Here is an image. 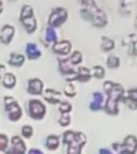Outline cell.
Instances as JSON below:
<instances>
[{"instance_id":"obj_1","label":"cell","mask_w":137,"mask_h":154,"mask_svg":"<svg viewBox=\"0 0 137 154\" xmlns=\"http://www.w3.org/2000/svg\"><path fill=\"white\" fill-rule=\"evenodd\" d=\"M104 90L108 95L107 102L103 106L104 110L106 111V113L111 116L118 115V104L124 93L123 87L119 84L107 80L104 82Z\"/></svg>"},{"instance_id":"obj_2","label":"cell","mask_w":137,"mask_h":154,"mask_svg":"<svg viewBox=\"0 0 137 154\" xmlns=\"http://www.w3.org/2000/svg\"><path fill=\"white\" fill-rule=\"evenodd\" d=\"M80 14L83 18L89 20L94 27L101 28L107 25V16L94 1H82Z\"/></svg>"},{"instance_id":"obj_3","label":"cell","mask_w":137,"mask_h":154,"mask_svg":"<svg viewBox=\"0 0 137 154\" xmlns=\"http://www.w3.org/2000/svg\"><path fill=\"white\" fill-rule=\"evenodd\" d=\"M19 19H20L23 26L25 27V29L27 30L28 33H32L36 29V20L33 15L32 8L30 5H26L23 7L22 11H20Z\"/></svg>"},{"instance_id":"obj_4","label":"cell","mask_w":137,"mask_h":154,"mask_svg":"<svg viewBox=\"0 0 137 154\" xmlns=\"http://www.w3.org/2000/svg\"><path fill=\"white\" fill-rule=\"evenodd\" d=\"M5 111L8 113V117L11 121H18L22 118L23 111L20 106L16 102V100L12 96H5Z\"/></svg>"},{"instance_id":"obj_5","label":"cell","mask_w":137,"mask_h":154,"mask_svg":"<svg viewBox=\"0 0 137 154\" xmlns=\"http://www.w3.org/2000/svg\"><path fill=\"white\" fill-rule=\"evenodd\" d=\"M113 148L117 154H135L137 149L136 137L134 135H130L123 140L122 143H114Z\"/></svg>"},{"instance_id":"obj_6","label":"cell","mask_w":137,"mask_h":154,"mask_svg":"<svg viewBox=\"0 0 137 154\" xmlns=\"http://www.w3.org/2000/svg\"><path fill=\"white\" fill-rule=\"evenodd\" d=\"M27 110L29 116L34 120H41L46 113V108L44 104L39 100H30L27 105Z\"/></svg>"},{"instance_id":"obj_7","label":"cell","mask_w":137,"mask_h":154,"mask_svg":"<svg viewBox=\"0 0 137 154\" xmlns=\"http://www.w3.org/2000/svg\"><path fill=\"white\" fill-rule=\"evenodd\" d=\"M67 19V12L63 8H56L51 11L48 17V26L51 28L63 25Z\"/></svg>"},{"instance_id":"obj_8","label":"cell","mask_w":137,"mask_h":154,"mask_svg":"<svg viewBox=\"0 0 137 154\" xmlns=\"http://www.w3.org/2000/svg\"><path fill=\"white\" fill-rule=\"evenodd\" d=\"M86 142L87 137L84 133L75 132L73 139L67 143V146H69L67 147V154H80V151H82L83 147Z\"/></svg>"},{"instance_id":"obj_9","label":"cell","mask_w":137,"mask_h":154,"mask_svg":"<svg viewBox=\"0 0 137 154\" xmlns=\"http://www.w3.org/2000/svg\"><path fill=\"white\" fill-rule=\"evenodd\" d=\"M5 154H26V144L18 136H13L11 138L10 146H8Z\"/></svg>"},{"instance_id":"obj_10","label":"cell","mask_w":137,"mask_h":154,"mask_svg":"<svg viewBox=\"0 0 137 154\" xmlns=\"http://www.w3.org/2000/svg\"><path fill=\"white\" fill-rule=\"evenodd\" d=\"M91 78V71L89 69H87L85 66H80L78 67L72 75L67 76L65 78L67 82H74V80H78V82H88V80Z\"/></svg>"},{"instance_id":"obj_11","label":"cell","mask_w":137,"mask_h":154,"mask_svg":"<svg viewBox=\"0 0 137 154\" xmlns=\"http://www.w3.org/2000/svg\"><path fill=\"white\" fill-rule=\"evenodd\" d=\"M27 92L32 95H41L43 93V82L39 78H32L28 82Z\"/></svg>"},{"instance_id":"obj_12","label":"cell","mask_w":137,"mask_h":154,"mask_svg":"<svg viewBox=\"0 0 137 154\" xmlns=\"http://www.w3.org/2000/svg\"><path fill=\"white\" fill-rule=\"evenodd\" d=\"M136 99H137V92L136 89L133 88V89L129 90L126 93H123L122 95V101L123 103L126 106H129V108H131L132 110H135L137 107V103H136Z\"/></svg>"},{"instance_id":"obj_13","label":"cell","mask_w":137,"mask_h":154,"mask_svg":"<svg viewBox=\"0 0 137 154\" xmlns=\"http://www.w3.org/2000/svg\"><path fill=\"white\" fill-rule=\"evenodd\" d=\"M15 33V29L11 25H5L0 31V41L3 44H10Z\"/></svg>"},{"instance_id":"obj_14","label":"cell","mask_w":137,"mask_h":154,"mask_svg":"<svg viewBox=\"0 0 137 154\" xmlns=\"http://www.w3.org/2000/svg\"><path fill=\"white\" fill-rule=\"evenodd\" d=\"M53 51L58 55H67L72 49V44L70 41H60L56 42L53 46Z\"/></svg>"},{"instance_id":"obj_15","label":"cell","mask_w":137,"mask_h":154,"mask_svg":"<svg viewBox=\"0 0 137 154\" xmlns=\"http://www.w3.org/2000/svg\"><path fill=\"white\" fill-rule=\"evenodd\" d=\"M44 100L51 104H58L60 103L61 93L59 91H56L53 89H46L43 93Z\"/></svg>"},{"instance_id":"obj_16","label":"cell","mask_w":137,"mask_h":154,"mask_svg":"<svg viewBox=\"0 0 137 154\" xmlns=\"http://www.w3.org/2000/svg\"><path fill=\"white\" fill-rule=\"evenodd\" d=\"M103 102H104V96L102 95L100 92H94L92 95V101L90 102V109L93 111H98L100 109L103 108Z\"/></svg>"},{"instance_id":"obj_17","label":"cell","mask_w":137,"mask_h":154,"mask_svg":"<svg viewBox=\"0 0 137 154\" xmlns=\"http://www.w3.org/2000/svg\"><path fill=\"white\" fill-rule=\"evenodd\" d=\"M57 42V34H56L55 28L48 26L44 32V44L46 46H53Z\"/></svg>"},{"instance_id":"obj_18","label":"cell","mask_w":137,"mask_h":154,"mask_svg":"<svg viewBox=\"0 0 137 154\" xmlns=\"http://www.w3.org/2000/svg\"><path fill=\"white\" fill-rule=\"evenodd\" d=\"M26 54L27 58L30 59V60H36L41 57L42 53L41 51L39 49V47L33 43H28L26 46Z\"/></svg>"},{"instance_id":"obj_19","label":"cell","mask_w":137,"mask_h":154,"mask_svg":"<svg viewBox=\"0 0 137 154\" xmlns=\"http://www.w3.org/2000/svg\"><path fill=\"white\" fill-rule=\"evenodd\" d=\"M9 64L10 65H13V66H22L25 62V57L23 55L18 53H12L10 55V58H9Z\"/></svg>"},{"instance_id":"obj_20","label":"cell","mask_w":137,"mask_h":154,"mask_svg":"<svg viewBox=\"0 0 137 154\" xmlns=\"http://www.w3.org/2000/svg\"><path fill=\"white\" fill-rule=\"evenodd\" d=\"M45 147L48 150H56L59 147V137L56 135H49L45 140Z\"/></svg>"},{"instance_id":"obj_21","label":"cell","mask_w":137,"mask_h":154,"mask_svg":"<svg viewBox=\"0 0 137 154\" xmlns=\"http://www.w3.org/2000/svg\"><path fill=\"white\" fill-rule=\"evenodd\" d=\"M16 84V78L12 73H5L2 77V85L5 88H9V89H12L13 87Z\"/></svg>"},{"instance_id":"obj_22","label":"cell","mask_w":137,"mask_h":154,"mask_svg":"<svg viewBox=\"0 0 137 154\" xmlns=\"http://www.w3.org/2000/svg\"><path fill=\"white\" fill-rule=\"evenodd\" d=\"M115 47V42L107 36H102V49L104 51H109Z\"/></svg>"},{"instance_id":"obj_23","label":"cell","mask_w":137,"mask_h":154,"mask_svg":"<svg viewBox=\"0 0 137 154\" xmlns=\"http://www.w3.org/2000/svg\"><path fill=\"white\" fill-rule=\"evenodd\" d=\"M106 63H107V66L111 67V69H117L120 65V59L116 56L111 55L107 58V62Z\"/></svg>"},{"instance_id":"obj_24","label":"cell","mask_w":137,"mask_h":154,"mask_svg":"<svg viewBox=\"0 0 137 154\" xmlns=\"http://www.w3.org/2000/svg\"><path fill=\"white\" fill-rule=\"evenodd\" d=\"M104 75H105V70H104V67L100 66V65H96L92 69V72H91V76L95 77L98 79H101L103 78Z\"/></svg>"},{"instance_id":"obj_25","label":"cell","mask_w":137,"mask_h":154,"mask_svg":"<svg viewBox=\"0 0 137 154\" xmlns=\"http://www.w3.org/2000/svg\"><path fill=\"white\" fill-rule=\"evenodd\" d=\"M69 59H70V61L72 62V64L74 65H77V64H79L80 62H82L83 60V55L80 51H74V53L72 54V55L69 57Z\"/></svg>"},{"instance_id":"obj_26","label":"cell","mask_w":137,"mask_h":154,"mask_svg":"<svg viewBox=\"0 0 137 154\" xmlns=\"http://www.w3.org/2000/svg\"><path fill=\"white\" fill-rule=\"evenodd\" d=\"M58 109H59V111H60L61 113H70V111L72 110V105H71V103H69V102L63 101V102H61V103H59Z\"/></svg>"},{"instance_id":"obj_27","label":"cell","mask_w":137,"mask_h":154,"mask_svg":"<svg viewBox=\"0 0 137 154\" xmlns=\"http://www.w3.org/2000/svg\"><path fill=\"white\" fill-rule=\"evenodd\" d=\"M9 146V138L5 134H0V151L5 152Z\"/></svg>"},{"instance_id":"obj_28","label":"cell","mask_w":137,"mask_h":154,"mask_svg":"<svg viewBox=\"0 0 137 154\" xmlns=\"http://www.w3.org/2000/svg\"><path fill=\"white\" fill-rule=\"evenodd\" d=\"M33 134V128L30 125H24L22 128V135L26 138H30Z\"/></svg>"},{"instance_id":"obj_29","label":"cell","mask_w":137,"mask_h":154,"mask_svg":"<svg viewBox=\"0 0 137 154\" xmlns=\"http://www.w3.org/2000/svg\"><path fill=\"white\" fill-rule=\"evenodd\" d=\"M64 94L67 96H70V97H73V96H75L76 95V91H75V88H74V86H73L72 84H70L69 86H67L64 88Z\"/></svg>"},{"instance_id":"obj_30","label":"cell","mask_w":137,"mask_h":154,"mask_svg":"<svg viewBox=\"0 0 137 154\" xmlns=\"http://www.w3.org/2000/svg\"><path fill=\"white\" fill-rule=\"evenodd\" d=\"M74 135H75V132H73V131H67V132H65L64 134H63V143L64 144L69 143V142L73 139Z\"/></svg>"},{"instance_id":"obj_31","label":"cell","mask_w":137,"mask_h":154,"mask_svg":"<svg viewBox=\"0 0 137 154\" xmlns=\"http://www.w3.org/2000/svg\"><path fill=\"white\" fill-rule=\"evenodd\" d=\"M71 122V117L69 113H62V116H61L60 120H59V123H60L62 126H67V125H69Z\"/></svg>"},{"instance_id":"obj_32","label":"cell","mask_w":137,"mask_h":154,"mask_svg":"<svg viewBox=\"0 0 137 154\" xmlns=\"http://www.w3.org/2000/svg\"><path fill=\"white\" fill-rule=\"evenodd\" d=\"M28 154H43V152L40 151V150H38V149H31L28 152Z\"/></svg>"},{"instance_id":"obj_33","label":"cell","mask_w":137,"mask_h":154,"mask_svg":"<svg viewBox=\"0 0 137 154\" xmlns=\"http://www.w3.org/2000/svg\"><path fill=\"white\" fill-rule=\"evenodd\" d=\"M99 154H113L108 149H100Z\"/></svg>"},{"instance_id":"obj_34","label":"cell","mask_w":137,"mask_h":154,"mask_svg":"<svg viewBox=\"0 0 137 154\" xmlns=\"http://www.w3.org/2000/svg\"><path fill=\"white\" fill-rule=\"evenodd\" d=\"M5 65L0 64V77L2 76V73L5 72Z\"/></svg>"},{"instance_id":"obj_35","label":"cell","mask_w":137,"mask_h":154,"mask_svg":"<svg viewBox=\"0 0 137 154\" xmlns=\"http://www.w3.org/2000/svg\"><path fill=\"white\" fill-rule=\"evenodd\" d=\"M2 5H3L2 1H0V13L2 12Z\"/></svg>"}]
</instances>
